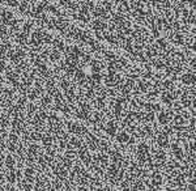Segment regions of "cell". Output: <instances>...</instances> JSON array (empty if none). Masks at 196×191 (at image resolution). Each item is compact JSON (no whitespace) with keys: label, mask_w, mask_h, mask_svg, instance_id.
<instances>
[{"label":"cell","mask_w":196,"mask_h":191,"mask_svg":"<svg viewBox=\"0 0 196 191\" xmlns=\"http://www.w3.org/2000/svg\"><path fill=\"white\" fill-rule=\"evenodd\" d=\"M41 143H42V145L45 147V149H46V148H51V147H54V145H55V143H56L55 136H54L52 134H51V132H49V131L43 132V136H42Z\"/></svg>","instance_id":"15"},{"label":"cell","mask_w":196,"mask_h":191,"mask_svg":"<svg viewBox=\"0 0 196 191\" xmlns=\"http://www.w3.org/2000/svg\"><path fill=\"white\" fill-rule=\"evenodd\" d=\"M5 79L11 83V85H12V84H16V83H19V81H21L20 80V74H19V72H16V69H14V68H11V67H8L7 71H5Z\"/></svg>","instance_id":"17"},{"label":"cell","mask_w":196,"mask_h":191,"mask_svg":"<svg viewBox=\"0 0 196 191\" xmlns=\"http://www.w3.org/2000/svg\"><path fill=\"white\" fill-rule=\"evenodd\" d=\"M179 81L183 86L187 88V89L196 86V71H192V69L185 71L179 76Z\"/></svg>","instance_id":"4"},{"label":"cell","mask_w":196,"mask_h":191,"mask_svg":"<svg viewBox=\"0 0 196 191\" xmlns=\"http://www.w3.org/2000/svg\"><path fill=\"white\" fill-rule=\"evenodd\" d=\"M118 131H119V123L114 119H108L106 120L103 126V132L106 134L108 138H115Z\"/></svg>","instance_id":"9"},{"label":"cell","mask_w":196,"mask_h":191,"mask_svg":"<svg viewBox=\"0 0 196 191\" xmlns=\"http://www.w3.org/2000/svg\"><path fill=\"white\" fill-rule=\"evenodd\" d=\"M131 139H132V135L129 134L128 131H126L124 128L119 130V131H118V134H116V136H115V141L119 145H129Z\"/></svg>","instance_id":"12"},{"label":"cell","mask_w":196,"mask_h":191,"mask_svg":"<svg viewBox=\"0 0 196 191\" xmlns=\"http://www.w3.org/2000/svg\"><path fill=\"white\" fill-rule=\"evenodd\" d=\"M54 35L51 34L50 32H45V37H43V45H50V43H52V41H54Z\"/></svg>","instance_id":"30"},{"label":"cell","mask_w":196,"mask_h":191,"mask_svg":"<svg viewBox=\"0 0 196 191\" xmlns=\"http://www.w3.org/2000/svg\"><path fill=\"white\" fill-rule=\"evenodd\" d=\"M152 161L154 164V168H164L166 165L167 160V153L166 151L161 149V148H153L152 149Z\"/></svg>","instance_id":"2"},{"label":"cell","mask_w":196,"mask_h":191,"mask_svg":"<svg viewBox=\"0 0 196 191\" xmlns=\"http://www.w3.org/2000/svg\"><path fill=\"white\" fill-rule=\"evenodd\" d=\"M89 68L92 74H102V71L106 68V64H103V62L98 58H93L92 62L89 63Z\"/></svg>","instance_id":"14"},{"label":"cell","mask_w":196,"mask_h":191,"mask_svg":"<svg viewBox=\"0 0 196 191\" xmlns=\"http://www.w3.org/2000/svg\"><path fill=\"white\" fill-rule=\"evenodd\" d=\"M45 32L46 30L42 28H37L32 32L30 34V46L33 47H42L43 45V37H45Z\"/></svg>","instance_id":"6"},{"label":"cell","mask_w":196,"mask_h":191,"mask_svg":"<svg viewBox=\"0 0 196 191\" xmlns=\"http://www.w3.org/2000/svg\"><path fill=\"white\" fill-rule=\"evenodd\" d=\"M84 140H85V145L89 148L90 152H92V151H93V152H95V151H99L101 138H99L97 134H92V132H90V134L86 136Z\"/></svg>","instance_id":"8"},{"label":"cell","mask_w":196,"mask_h":191,"mask_svg":"<svg viewBox=\"0 0 196 191\" xmlns=\"http://www.w3.org/2000/svg\"><path fill=\"white\" fill-rule=\"evenodd\" d=\"M20 140H21V135H20V134H17V132L11 131L9 134H8V140H7V141H11V143H16V144H19V143H20Z\"/></svg>","instance_id":"28"},{"label":"cell","mask_w":196,"mask_h":191,"mask_svg":"<svg viewBox=\"0 0 196 191\" xmlns=\"http://www.w3.org/2000/svg\"><path fill=\"white\" fill-rule=\"evenodd\" d=\"M167 37H169V42H171L175 46H183V45H186L187 37L183 32H171Z\"/></svg>","instance_id":"10"},{"label":"cell","mask_w":196,"mask_h":191,"mask_svg":"<svg viewBox=\"0 0 196 191\" xmlns=\"http://www.w3.org/2000/svg\"><path fill=\"white\" fill-rule=\"evenodd\" d=\"M20 1H14V0H8L7 1V5H9V7H19Z\"/></svg>","instance_id":"31"},{"label":"cell","mask_w":196,"mask_h":191,"mask_svg":"<svg viewBox=\"0 0 196 191\" xmlns=\"http://www.w3.org/2000/svg\"><path fill=\"white\" fill-rule=\"evenodd\" d=\"M148 178H149V187L157 191L165 186V175L161 172H152Z\"/></svg>","instance_id":"5"},{"label":"cell","mask_w":196,"mask_h":191,"mask_svg":"<svg viewBox=\"0 0 196 191\" xmlns=\"http://www.w3.org/2000/svg\"><path fill=\"white\" fill-rule=\"evenodd\" d=\"M174 117H175V111L170 107H165L156 114V120L161 127H167L173 123Z\"/></svg>","instance_id":"1"},{"label":"cell","mask_w":196,"mask_h":191,"mask_svg":"<svg viewBox=\"0 0 196 191\" xmlns=\"http://www.w3.org/2000/svg\"><path fill=\"white\" fill-rule=\"evenodd\" d=\"M14 41H16V43L19 45V46H21V47H26L30 43L29 35L25 34L24 32H19V33H17V34L14 35Z\"/></svg>","instance_id":"18"},{"label":"cell","mask_w":196,"mask_h":191,"mask_svg":"<svg viewBox=\"0 0 196 191\" xmlns=\"http://www.w3.org/2000/svg\"><path fill=\"white\" fill-rule=\"evenodd\" d=\"M3 81H4V79H3V76L0 75V85H3Z\"/></svg>","instance_id":"33"},{"label":"cell","mask_w":196,"mask_h":191,"mask_svg":"<svg viewBox=\"0 0 196 191\" xmlns=\"http://www.w3.org/2000/svg\"><path fill=\"white\" fill-rule=\"evenodd\" d=\"M26 115L28 117H34L35 114H37V111L39 110V107H38V105L35 104V102H28V105H26Z\"/></svg>","instance_id":"23"},{"label":"cell","mask_w":196,"mask_h":191,"mask_svg":"<svg viewBox=\"0 0 196 191\" xmlns=\"http://www.w3.org/2000/svg\"><path fill=\"white\" fill-rule=\"evenodd\" d=\"M32 4H33V3H29V1H20L17 9H19L20 13L28 14V16H29V12H30V8H32Z\"/></svg>","instance_id":"24"},{"label":"cell","mask_w":196,"mask_h":191,"mask_svg":"<svg viewBox=\"0 0 196 191\" xmlns=\"http://www.w3.org/2000/svg\"><path fill=\"white\" fill-rule=\"evenodd\" d=\"M154 141H156L157 148H161V149H164V151L167 149V148H170V145H171L170 136H169L166 132H164V131L158 132V134L156 135Z\"/></svg>","instance_id":"7"},{"label":"cell","mask_w":196,"mask_h":191,"mask_svg":"<svg viewBox=\"0 0 196 191\" xmlns=\"http://www.w3.org/2000/svg\"><path fill=\"white\" fill-rule=\"evenodd\" d=\"M60 58H62V53L55 48H51V53H50V56L49 59L51 62H60Z\"/></svg>","instance_id":"27"},{"label":"cell","mask_w":196,"mask_h":191,"mask_svg":"<svg viewBox=\"0 0 196 191\" xmlns=\"http://www.w3.org/2000/svg\"><path fill=\"white\" fill-rule=\"evenodd\" d=\"M51 46H52V48H55V50H58L60 51V53H64V50H65V47H67V45H65V42H64V39L63 38H60V37H55L54 38V41H52V43H51Z\"/></svg>","instance_id":"21"},{"label":"cell","mask_w":196,"mask_h":191,"mask_svg":"<svg viewBox=\"0 0 196 191\" xmlns=\"http://www.w3.org/2000/svg\"><path fill=\"white\" fill-rule=\"evenodd\" d=\"M42 136H43V132L33 130V131H32V136H30V140H32V143H38V141L42 140Z\"/></svg>","instance_id":"29"},{"label":"cell","mask_w":196,"mask_h":191,"mask_svg":"<svg viewBox=\"0 0 196 191\" xmlns=\"http://www.w3.org/2000/svg\"><path fill=\"white\" fill-rule=\"evenodd\" d=\"M52 102H54V98L50 94H47V93H43V94L39 97V104H41L42 109H46L47 110V109L52 105Z\"/></svg>","instance_id":"20"},{"label":"cell","mask_w":196,"mask_h":191,"mask_svg":"<svg viewBox=\"0 0 196 191\" xmlns=\"http://www.w3.org/2000/svg\"><path fill=\"white\" fill-rule=\"evenodd\" d=\"M170 154L173 157V160H175L178 162L186 161V151L185 147L179 143V141H174L170 145Z\"/></svg>","instance_id":"3"},{"label":"cell","mask_w":196,"mask_h":191,"mask_svg":"<svg viewBox=\"0 0 196 191\" xmlns=\"http://www.w3.org/2000/svg\"><path fill=\"white\" fill-rule=\"evenodd\" d=\"M5 181H7L9 185H13L14 182H17L16 169H12V170H7V173H5Z\"/></svg>","instance_id":"25"},{"label":"cell","mask_w":196,"mask_h":191,"mask_svg":"<svg viewBox=\"0 0 196 191\" xmlns=\"http://www.w3.org/2000/svg\"><path fill=\"white\" fill-rule=\"evenodd\" d=\"M54 26H55L56 30H59L62 34H65V32L69 29V26H71V22H69V20L67 17L62 16V17H58V19H55L54 21Z\"/></svg>","instance_id":"11"},{"label":"cell","mask_w":196,"mask_h":191,"mask_svg":"<svg viewBox=\"0 0 196 191\" xmlns=\"http://www.w3.org/2000/svg\"><path fill=\"white\" fill-rule=\"evenodd\" d=\"M5 191H16V190H14L13 185H9V183H8L7 186H5Z\"/></svg>","instance_id":"32"},{"label":"cell","mask_w":196,"mask_h":191,"mask_svg":"<svg viewBox=\"0 0 196 191\" xmlns=\"http://www.w3.org/2000/svg\"><path fill=\"white\" fill-rule=\"evenodd\" d=\"M11 122H12L11 115L3 111L1 115H0V127H1V130H5V131H7V127L11 124Z\"/></svg>","instance_id":"22"},{"label":"cell","mask_w":196,"mask_h":191,"mask_svg":"<svg viewBox=\"0 0 196 191\" xmlns=\"http://www.w3.org/2000/svg\"><path fill=\"white\" fill-rule=\"evenodd\" d=\"M33 26H34V22L33 21H24V24H22V28H21V32H24L25 34H32V32H33Z\"/></svg>","instance_id":"26"},{"label":"cell","mask_w":196,"mask_h":191,"mask_svg":"<svg viewBox=\"0 0 196 191\" xmlns=\"http://www.w3.org/2000/svg\"><path fill=\"white\" fill-rule=\"evenodd\" d=\"M159 101H161V105H165L166 107L171 109L174 106V104L177 102V99L174 98L171 92H161V94H159Z\"/></svg>","instance_id":"13"},{"label":"cell","mask_w":196,"mask_h":191,"mask_svg":"<svg viewBox=\"0 0 196 191\" xmlns=\"http://www.w3.org/2000/svg\"><path fill=\"white\" fill-rule=\"evenodd\" d=\"M17 165V159L16 156H13L12 153H8L5 156V161H4V168L7 170H12V169H16Z\"/></svg>","instance_id":"19"},{"label":"cell","mask_w":196,"mask_h":191,"mask_svg":"<svg viewBox=\"0 0 196 191\" xmlns=\"http://www.w3.org/2000/svg\"><path fill=\"white\" fill-rule=\"evenodd\" d=\"M13 19H14L13 12H12L11 9H8V8H3L1 12H0V22L4 24V25H7V26H9V22Z\"/></svg>","instance_id":"16"}]
</instances>
